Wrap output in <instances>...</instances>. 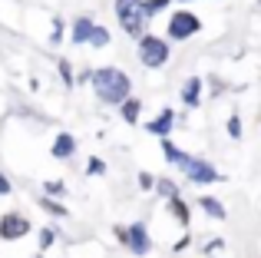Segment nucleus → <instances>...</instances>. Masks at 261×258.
I'll list each match as a JSON object with an SVG mask.
<instances>
[{
  "label": "nucleus",
  "mask_w": 261,
  "mask_h": 258,
  "mask_svg": "<svg viewBox=\"0 0 261 258\" xmlns=\"http://www.w3.org/2000/svg\"><path fill=\"white\" fill-rule=\"evenodd\" d=\"M116 13H119V23L129 37H146L149 17L142 13V0H116Z\"/></svg>",
  "instance_id": "2"
},
{
  "label": "nucleus",
  "mask_w": 261,
  "mask_h": 258,
  "mask_svg": "<svg viewBox=\"0 0 261 258\" xmlns=\"http://www.w3.org/2000/svg\"><path fill=\"white\" fill-rule=\"evenodd\" d=\"M182 4H192V0H182Z\"/></svg>",
  "instance_id": "27"
},
{
  "label": "nucleus",
  "mask_w": 261,
  "mask_h": 258,
  "mask_svg": "<svg viewBox=\"0 0 261 258\" xmlns=\"http://www.w3.org/2000/svg\"><path fill=\"white\" fill-rule=\"evenodd\" d=\"M228 136H231V139H242V119H238V116L228 119Z\"/></svg>",
  "instance_id": "21"
},
{
  "label": "nucleus",
  "mask_w": 261,
  "mask_h": 258,
  "mask_svg": "<svg viewBox=\"0 0 261 258\" xmlns=\"http://www.w3.org/2000/svg\"><path fill=\"white\" fill-rule=\"evenodd\" d=\"M89 172H93V175H96V172H106V166H102L99 159H93V162H89Z\"/></svg>",
  "instance_id": "26"
},
{
  "label": "nucleus",
  "mask_w": 261,
  "mask_h": 258,
  "mask_svg": "<svg viewBox=\"0 0 261 258\" xmlns=\"http://www.w3.org/2000/svg\"><path fill=\"white\" fill-rule=\"evenodd\" d=\"M27 232H30V222H27L23 212L0 215V239H4V242H17V239H23Z\"/></svg>",
  "instance_id": "7"
},
{
  "label": "nucleus",
  "mask_w": 261,
  "mask_h": 258,
  "mask_svg": "<svg viewBox=\"0 0 261 258\" xmlns=\"http://www.w3.org/2000/svg\"><path fill=\"white\" fill-rule=\"evenodd\" d=\"M116 235H119L122 245H129V252L133 255H149L152 252V239H149V228L142 225V222H133L129 228H116Z\"/></svg>",
  "instance_id": "4"
},
{
  "label": "nucleus",
  "mask_w": 261,
  "mask_h": 258,
  "mask_svg": "<svg viewBox=\"0 0 261 258\" xmlns=\"http://www.w3.org/2000/svg\"><path fill=\"white\" fill-rule=\"evenodd\" d=\"M139 60H142V66H149V70H155V66H166V60H169V43H166L162 37H155V33L139 37Z\"/></svg>",
  "instance_id": "3"
},
{
  "label": "nucleus",
  "mask_w": 261,
  "mask_h": 258,
  "mask_svg": "<svg viewBox=\"0 0 261 258\" xmlns=\"http://www.w3.org/2000/svg\"><path fill=\"white\" fill-rule=\"evenodd\" d=\"M73 152H76V139H73L70 133H60L57 139H53V159H70Z\"/></svg>",
  "instance_id": "8"
},
{
  "label": "nucleus",
  "mask_w": 261,
  "mask_h": 258,
  "mask_svg": "<svg viewBox=\"0 0 261 258\" xmlns=\"http://www.w3.org/2000/svg\"><path fill=\"white\" fill-rule=\"evenodd\" d=\"M60 73H63V83H66V86H73V76H70V63H66V60H60Z\"/></svg>",
  "instance_id": "22"
},
{
  "label": "nucleus",
  "mask_w": 261,
  "mask_h": 258,
  "mask_svg": "<svg viewBox=\"0 0 261 258\" xmlns=\"http://www.w3.org/2000/svg\"><path fill=\"white\" fill-rule=\"evenodd\" d=\"M166 7H169V0H146V4H142V13H146V17H152V13L166 10Z\"/></svg>",
  "instance_id": "17"
},
{
  "label": "nucleus",
  "mask_w": 261,
  "mask_h": 258,
  "mask_svg": "<svg viewBox=\"0 0 261 258\" xmlns=\"http://www.w3.org/2000/svg\"><path fill=\"white\" fill-rule=\"evenodd\" d=\"M172 123H175V113H172V110H162V113H159V116H155V119H152V123H149L146 129H149L152 136H169Z\"/></svg>",
  "instance_id": "9"
},
{
  "label": "nucleus",
  "mask_w": 261,
  "mask_h": 258,
  "mask_svg": "<svg viewBox=\"0 0 261 258\" xmlns=\"http://www.w3.org/2000/svg\"><path fill=\"white\" fill-rule=\"evenodd\" d=\"M198 96H202V80L198 76H189L182 86V103L185 106H198Z\"/></svg>",
  "instance_id": "10"
},
{
  "label": "nucleus",
  "mask_w": 261,
  "mask_h": 258,
  "mask_svg": "<svg viewBox=\"0 0 261 258\" xmlns=\"http://www.w3.org/2000/svg\"><path fill=\"white\" fill-rule=\"evenodd\" d=\"M46 192H53V195H60V192H63V182H46Z\"/></svg>",
  "instance_id": "25"
},
{
  "label": "nucleus",
  "mask_w": 261,
  "mask_h": 258,
  "mask_svg": "<svg viewBox=\"0 0 261 258\" xmlns=\"http://www.w3.org/2000/svg\"><path fill=\"white\" fill-rule=\"evenodd\" d=\"M162 152H166V159H169V162H172V166H178V162H182V156H185V152H182V149H178V146H175V142H169V139H166V142H162Z\"/></svg>",
  "instance_id": "15"
},
{
  "label": "nucleus",
  "mask_w": 261,
  "mask_h": 258,
  "mask_svg": "<svg viewBox=\"0 0 261 258\" xmlns=\"http://www.w3.org/2000/svg\"><path fill=\"white\" fill-rule=\"evenodd\" d=\"M198 205L205 209V215H212V219H225V205L218 199H208V195H202L198 199Z\"/></svg>",
  "instance_id": "14"
},
{
  "label": "nucleus",
  "mask_w": 261,
  "mask_h": 258,
  "mask_svg": "<svg viewBox=\"0 0 261 258\" xmlns=\"http://www.w3.org/2000/svg\"><path fill=\"white\" fill-rule=\"evenodd\" d=\"M155 189H159V192L166 195V199H172V195H178V189H175V182H172V179H159V182H155Z\"/></svg>",
  "instance_id": "18"
},
{
  "label": "nucleus",
  "mask_w": 261,
  "mask_h": 258,
  "mask_svg": "<svg viewBox=\"0 0 261 258\" xmlns=\"http://www.w3.org/2000/svg\"><path fill=\"white\" fill-rule=\"evenodd\" d=\"M93 20H89V17H76V20H73V33H70V37H73V43H89V33H93Z\"/></svg>",
  "instance_id": "11"
},
{
  "label": "nucleus",
  "mask_w": 261,
  "mask_h": 258,
  "mask_svg": "<svg viewBox=\"0 0 261 258\" xmlns=\"http://www.w3.org/2000/svg\"><path fill=\"white\" fill-rule=\"evenodd\" d=\"M119 110H122V119H126V123H136L139 113H142V103H139V99H133V96H126L119 103Z\"/></svg>",
  "instance_id": "12"
},
{
  "label": "nucleus",
  "mask_w": 261,
  "mask_h": 258,
  "mask_svg": "<svg viewBox=\"0 0 261 258\" xmlns=\"http://www.w3.org/2000/svg\"><path fill=\"white\" fill-rule=\"evenodd\" d=\"M40 205H43V209H46V212H53V215H60V219H63V215H66V209H63V205H60V202H50V199H40Z\"/></svg>",
  "instance_id": "19"
},
{
  "label": "nucleus",
  "mask_w": 261,
  "mask_h": 258,
  "mask_svg": "<svg viewBox=\"0 0 261 258\" xmlns=\"http://www.w3.org/2000/svg\"><path fill=\"white\" fill-rule=\"evenodd\" d=\"M198 30H202V20L189 10H178V13H172V20H169V37L172 40H189V37H195Z\"/></svg>",
  "instance_id": "6"
},
{
  "label": "nucleus",
  "mask_w": 261,
  "mask_h": 258,
  "mask_svg": "<svg viewBox=\"0 0 261 258\" xmlns=\"http://www.w3.org/2000/svg\"><path fill=\"white\" fill-rule=\"evenodd\" d=\"M169 212H172V219H178L182 225H189V205L182 202V195H172V199H169Z\"/></svg>",
  "instance_id": "13"
},
{
  "label": "nucleus",
  "mask_w": 261,
  "mask_h": 258,
  "mask_svg": "<svg viewBox=\"0 0 261 258\" xmlns=\"http://www.w3.org/2000/svg\"><path fill=\"white\" fill-rule=\"evenodd\" d=\"M53 242H57V232H53V228H43V232H40V248H50Z\"/></svg>",
  "instance_id": "20"
},
{
  "label": "nucleus",
  "mask_w": 261,
  "mask_h": 258,
  "mask_svg": "<svg viewBox=\"0 0 261 258\" xmlns=\"http://www.w3.org/2000/svg\"><path fill=\"white\" fill-rule=\"evenodd\" d=\"M10 189H13V186H10V179L0 172V195H10Z\"/></svg>",
  "instance_id": "24"
},
{
  "label": "nucleus",
  "mask_w": 261,
  "mask_h": 258,
  "mask_svg": "<svg viewBox=\"0 0 261 258\" xmlns=\"http://www.w3.org/2000/svg\"><path fill=\"white\" fill-rule=\"evenodd\" d=\"M86 80L93 83L96 96H99L102 103H109V106H119L122 99L129 96V90H133V80H129L119 66H102V70L89 73Z\"/></svg>",
  "instance_id": "1"
},
{
  "label": "nucleus",
  "mask_w": 261,
  "mask_h": 258,
  "mask_svg": "<svg viewBox=\"0 0 261 258\" xmlns=\"http://www.w3.org/2000/svg\"><path fill=\"white\" fill-rule=\"evenodd\" d=\"M139 186H142V189H155V179H152L149 172H142V175H139Z\"/></svg>",
  "instance_id": "23"
},
{
  "label": "nucleus",
  "mask_w": 261,
  "mask_h": 258,
  "mask_svg": "<svg viewBox=\"0 0 261 258\" xmlns=\"http://www.w3.org/2000/svg\"><path fill=\"white\" fill-rule=\"evenodd\" d=\"M89 43H93V46H106V43H109V30H106V27H93V33H89Z\"/></svg>",
  "instance_id": "16"
},
{
  "label": "nucleus",
  "mask_w": 261,
  "mask_h": 258,
  "mask_svg": "<svg viewBox=\"0 0 261 258\" xmlns=\"http://www.w3.org/2000/svg\"><path fill=\"white\" fill-rule=\"evenodd\" d=\"M178 166H182L185 179L195 182V186H205V182H215V179H218V172H215V169H212L205 159H198V156H189V152H185Z\"/></svg>",
  "instance_id": "5"
}]
</instances>
